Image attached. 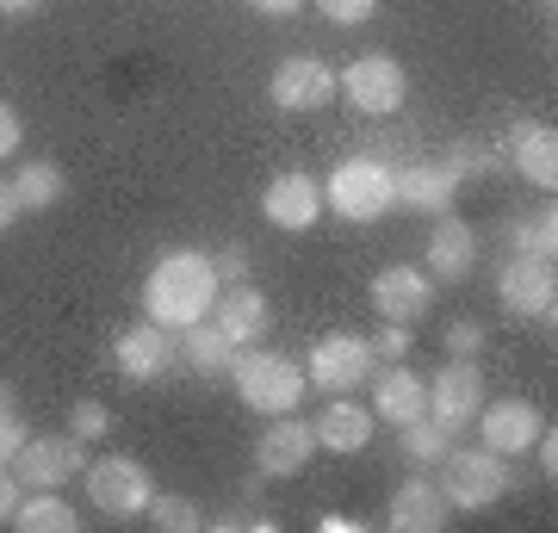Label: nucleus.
Wrapping results in <instances>:
<instances>
[{
  "label": "nucleus",
  "instance_id": "nucleus-3",
  "mask_svg": "<svg viewBox=\"0 0 558 533\" xmlns=\"http://www.w3.org/2000/svg\"><path fill=\"white\" fill-rule=\"evenodd\" d=\"M509 490H515V472L490 447H447L440 453V496H447V509H490Z\"/></svg>",
  "mask_w": 558,
  "mask_h": 533
},
{
  "label": "nucleus",
  "instance_id": "nucleus-17",
  "mask_svg": "<svg viewBox=\"0 0 558 533\" xmlns=\"http://www.w3.org/2000/svg\"><path fill=\"white\" fill-rule=\"evenodd\" d=\"M260 218L274 223V230H311L323 218V186L299 168H286L260 186Z\"/></svg>",
  "mask_w": 558,
  "mask_h": 533
},
{
  "label": "nucleus",
  "instance_id": "nucleus-9",
  "mask_svg": "<svg viewBox=\"0 0 558 533\" xmlns=\"http://www.w3.org/2000/svg\"><path fill=\"white\" fill-rule=\"evenodd\" d=\"M497 304L521 323H553L558 311V279H553V261H527V255H509L497 274Z\"/></svg>",
  "mask_w": 558,
  "mask_h": 533
},
{
  "label": "nucleus",
  "instance_id": "nucleus-13",
  "mask_svg": "<svg viewBox=\"0 0 558 533\" xmlns=\"http://www.w3.org/2000/svg\"><path fill=\"white\" fill-rule=\"evenodd\" d=\"M267 99L279 112H323L336 99V69L323 57H286L267 81Z\"/></svg>",
  "mask_w": 558,
  "mask_h": 533
},
{
  "label": "nucleus",
  "instance_id": "nucleus-19",
  "mask_svg": "<svg viewBox=\"0 0 558 533\" xmlns=\"http://www.w3.org/2000/svg\"><path fill=\"white\" fill-rule=\"evenodd\" d=\"M478 274V230L453 211L435 218V237H428V279L435 286H459V279Z\"/></svg>",
  "mask_w": 558,
  "mask_h": 533
},
{
  "label": "nucleus",
  "instance_id": "nucleus-35",
  "mask_svg": "<svg viewBox=\"0 0 558 533\" xmlns=\"http://www.w3.org/2000/svg\"><path fill=\"white\" fill-rule=\"evenodd\" d=\"M211 528L218 533H242V528H255V533H274L279 521L267 509H223V514H211Z\"/></svg>",
  "mask_w": 558,
  "mask_h": 533
},
{
  "label": "nucleus",
  "instance_id": "nucleus-32",
  "mask_svg": "<svg viewBox=\"0 0 558 533\" xmlns=\"http://www.w3.org/2000/svg\"><path fill=\"white\" fill-rule=\"evenodd\" d=\"M440 348H447V360H478L484 354V323L478 316H453L447 336H440Z\"/></svg>",
  "mask_w": 558,
  "mask_h": 533
},
{
  "label": "nucleus",
  "instance_id": "nucleus-7",
  "mask_svg": "<svg viewBox=\"0 0 558 533\" xmlns=\"http://www.w3.org/2000/svg\"><path fill=\"white\" fill-rule=\"evenodd\" d=\"M81 472H87V440H75L69 428L62 435H32L20 447V459H13V477L25 490H62Z\"/></svg>",
  "mask_w": 558,
  "mask_h": 533
},
{
  "label": "nucleus",
  "instance_id": "nucleus-18",
  "mask_svg": "<svg viewBox=\"0 0 558 533\" xmlns=\"http://www.w3.org/2000/svg\"><path fill=\"white\" fill-rule=\"evenodd\" d=\"M502 156L515 161V174L527 180V186H539V193H553L558 186V137H553V124L515 119L509 124V137H502Z\"/></svg>",
  "mask_w": 558,
  "mask_h": 533
},
{
  "label": "nucleus",
  "instance_id": "nucleus-6",
  "mask_svg": "<svg viewBox=\"0 0 558 533\" xmlns=\"http://www.w3.org/2000/svg\"><path fill=\"white\" fill-rule=\"evenodd\" d=\"M81 484H87V496H94V509H100L106 521H137V514L149 509V496H156L149 472H143L131 453H106L100 465L81 472Z\"/></svg>",
  "mask_w": 558,
  "mask_h": 533
},
{
  "label": "nucleus",
  "instance_id": "nucleus-34",
  "mask_svg": "<svg viewBox=\"0 0 558 533\" xmlns=\"http://www.w3.org/2000/svg\"><path fill=\"white\" fill-rule=\"evenodd\" d=\"M211 267H218V286H242L248 279V242H223L211 255Z\"/></svg>",
  "mask_w": 558,
  "mask_h": 533
},
{
  "label": "nucleus",
  "instance_id": "nucleus-22",
  "mask_svg": "<svg viewBox=\"0 0 558 533\" xmlns=\"http://www.w3.org/2000/svg\"><path fill=\"white\" fill-rule=\"evenodd\" d=\"M211 323H218L223 336L236 341V348H255L267 329H274V311H267V298L242 279V286H218V304H211Z\"/></svg>",
  "mask_w": 558,
  "mask_h": 533
},
{
  "label": "nucleus",
  "instance_id": "nucleus-44",
  "mask_svg": "<svg viewBox=\"0 0 558 533\" xmlns=\"http://www.w3.org/2000/svg\"><path fill=\"white\" fill-rule=\"evenodd\" d=\"M317 528H323V533H354V521H348V514H323Z\"/></svg>",
  "mask_w": 558,
  "mask_h": 533
},
{
  "label": "nucleus",
  "instance_id": "nucleus-23",
  "mask_svg": "<svg viewBox=\"0 0 558 533\" xmlns=\"http://www.w3.org/2000/svg\"><path fill=\"white\" fill-rule=\"evenodd\" d=\"M311 435L323 453H360V447H373V410H360L354 397H329L323 415L311 422Z\"/></svg>",
  "mask_w": 558,
  "mask_h": 533
},
{
  "label": "nucleus",
  "instance_id": "nucleus-41",
  "mask_svg": "<svg viewBox=\"0 0 558 533\" xmlns=\"http://www.w3.org/2000/svg\"><path fill=\"white\" fill-rule=\"evenodd\" d=\"M299 7H311V0H248V13H260V20H292Z\"/></svg>",
  "mask_w": 558,
  "mask_h": 533
},
{
  "label": "nucleus",
  "instance_id": "nucleus-24",
  "mask_svg": "<svg viewBox=\"0 0 558 533\" xmlns=\"http://www.w3.org/2000/svg\"><path fill=\"white\" fill-rule=\"evenodd\" d=\"M174 341H180V360H186V366H199V373H230V360L242 354V348H236L230 336H223L211 316L186 323V329H180Z\"/></svg>",
  "mask_w": 558,
  "mask_h": 533
},
{
  "label": "nucleus",
  "instance_id": "nucleus-33",
  "mask_svg": "<svg viewBox=\"0 0 558 533\" xmlns=\"http://www.w3.org/2000/svg\"><path fill=\"white\" fill-rule=\"evenodd\" d=\"M329 25H366L373 13H379V0H311Z\"/></svg>",
  "mask_w": 558,
  "mask_h": 533
},
{
  "label": "nucleus",
  "instance_id": "nucleus-46",
  "mask_svg": "<svg viewBox=\"0 0 558 533\" xmlns=\"http://www.w3.org/2000/svg\"><path fill=\"white\" fill-rule=\"evenodd\" d=\"M546 7H553V0H546Z\"/></svg>",
  "mask_w": 558,
  "mask_h": 533
},
{
  "label": "nucleus",
  "instance_id": "nucleus-15",
  "mask_svg": "<svg viewBox=\"0 0 558 533\" xmlns=\"http://www.w3.org/2000/svg\"><path fill=\"white\" fill-rule=\"evenodd\" d=\"M539 410L527 403V397H484V410H478V435H484V447L490 453H502V459H515V453H534V440H539Z\"/></svg>",
  "mask_w": 558,
  "mask_h": 533
},
{
  "label": "nucleus",
  "instance_id": "nucleus-26",
  "mask_svg": "<svg viewBox=\"0 0 558 533\" xmlns=\"http://www.w3.org/2000/svg\"><path fill=\"white\" fill-rule=\"evenodd\" d=\"M13 528H20V533H75L81 514L69 509L57 490H25L20 509H13Z\"/></svg>",
  "mask_w": 558,
  "mask_h": 533
},
{
  "label": "nucleus",
  "instance_id": "nucleus-2",
  "mask_svg": "<svg viewBox=\"0 0 558 533\" xmlns=\"http://www.w3.org/2000/svg\"><path fill=\"white\" fill-rule=\"evenodd\" d=\"M230 378H236V397L248 403L255 415H286V410H299L304 391H311V378H304L299 360H286L274 354V348H242L236 360H230Z\"/></svg>",
  "mask_w": 558,
  "mask_h": 533
},
{
  "label": "nucleus",
  "instance_id": "nucleus-12",
  "mask_svg": "<svg viewBox=\"0 0 558 533\" xmlns=\"http://www.w3.org/2000/svg\"><path fill=\"white\" fill-rule=\"evenodd\" d=\"M317 453V435H311V422L299 410L286 415H267V435L255 440V472L260 477H299Z\"/></svg>",
  "mask_w": 558,
  "mask_h": 533
},
{
  "label": "nucleus",
  "instance_id": "nucleus-14",
  "mask_svg": "<svg viewBox=\"0 0 558 533\" xmlns=\"http://www.w3.org/2000/svg\"><path fill=\"white\" fill-rule=\"evenodd\" d=\"M180 360V341H174V329H161V323H131L119 341H112V366H119L131 385H149V378H161L168 366Z\"/></svg>",
  "mask_w": 558,
  "mask_h": 533
},
{
  "label": "nucleus",
  "instance_id": "nucleus-20",
  "mask_svg": "<svg viewBox=\"0 0 558 533\" xmlns=\"http://www.w3.org/2000/svg\"><path fill=\"white\" fill-rule=\"evenodd\" d=\"M453 193H459V180L440 161H403V168H391V198H398L403 211H416V218L453 211Z\"/></svg>",
  "mask_w": 558,
  "mask_h": 533
},
{
  "label": "nucleus",
  "instance_id": "nucleus-11",
  "mask_svg": "<svg viewBox=\"0 0 558 533\" xmlns=\"http://www.w3.org/2000/svg\"><path fill=\"white\" fill-rule=\"evenodd\" d=\"M336 87L348 94V106H354V112L385 119V112H398V106H403L410 75L398 69V57H360V62H348V75H336Z\"/></svg>",
  "mask_w": 558,
  "mask_h": 533
},
{
  "label": "nucleus",
  "instance_id": "nucleus-8",
  "mask_svg": "<svg viewBox=\"0 0 558 533\" xmlns=\"http://www.w3.org/2000/svg\"><path fill=\"white\" fill-rule=\"evenodd\" d=\"M484 397H490V385H484L478 360H447V366L428 378V415H435L447 435H459V428H472V422H478Z\"/></svg>",
  "mask_w": 558,
  "mask_h": 533
},
{
  "label": "nucleus",
  "instance_id": "nucleus-31",
  "mask_svg": "<svg viewBox=\"0 0 558 533\" xmlns=\"http://www.w3.org/2000/svg\"><path fill=\"white\" fill-rule=\"evenodd\" d=\"M106 428H112V410H106L100 397H75L69 403V435L75 440H106Z\"/></svg>",
  "mask_w": 558,
  "mask_h": 533
},
{
  "label": "nucleus",
  "instance_id": "nucleus-37",
  "mask_svg": "<svg viewBox=\"0 0 558 533\" xmlns=\"http://www.w3.org/2000/svg\"><path fill=\"white\" fill-rule=\"evenodd\" d=\"M373 341V360H403L410 354V329L403 323H379V336H366Z\"/></svg>",
  "mask_w": 558,
  "mask_h": 533
},
{
  "label": "nucleus",
  "instance_id": "nucleus-42",
  "mask_svg": "<svg viewBox=\"0 0 558 533\" xmlns=\"http://www.w3.org/2000/svg\"><path fill=\"white\" fill-rule=\"evenodd\" d=\"M13 218H20V198H13V180H0V237L13 230Z\"/></svg>",
  "mask_w": 558,
  "mask_h": 533
},
{
  "label": "nucleus",
  "instance_id": "nucleus-43",
  "mask_svg": "<svg viewBox=\"0 0 558 533\" xmlns=\"http://www.w3.org/2000/svg\"><path fill=\"white\" fill-rule=\"evenodd\" d=\"M44 0H0V13H7V20H25V13H38Z\"/></svg>",
  "mask_w": 558,
  "mask_h": 533
},
{
  "label": "nucleus",
  "instance_id": "nucleus-38",
  "mask_svg": "<svg viewBox=\"0 0 558 533\" xmlns=\"http://www.w3.org/2000/svg\"><path fill=\"white\" fill-rule=\"evenodd\" d=\"M20 143H25V119L13 112V106H7V99H0V161L20 156Z\"/></svg>",
  "mask_w": 558,
  "mask_h": 533
},
{
  "label": "nucleus",
  "instance_id": "nucleus-1",
  "mask_svg": "<svg viewBox=\"0 0 558 533\" xmlns=\"http://www.w3.org/2000/svg\"><path fill=\"white\" fill-rule=\"evenodd\" d=\"M218 304V267L205 249H161L149 261V279H143V316L161 323V329H186V323H199L211 316Z\"/></svg>",
  "mask_w": 558,
  "mask_h": 533
},
{
  "label": "nucleus",
  "instance_id": "nucleus-36",
  "mask_svg": "<svg viewBox=\"0 0 558 533\" xmlns=\"http://www.w3.org/2000/svg\"><path fill=\"white\" fill-rule=\"evenodd\" d=\"M25 440H32V428L20 422V410H0V465H13Z\"/></svg>",
  "mask_w": 558,
  "mask_h": 533
},
{
  "label": "nucleus",
  "instance_id": "nucleus-29",
  "mask_svg": "<svg viewBox=\"0 0 558 533\" xmlns=\"http://www.w3.org/2000/svg\"><path fill=\"white\" fill-rule=\"evenodd\" d=\"M497 161H502V149H484V143H472V137H459V143H447V156H440V168L465 186V180H490L497 174Z\"/></svg>",
  "mask_w": 558,
  "mask_h": 533
},
{
  "label": "nucleus",
  "instance_id": "nucleus-5",
  "mask_svg": "<svg viewBox=\"0 0 558 533\" xmlns=\"http://www.w3.org/2000/svg\"><path fill=\"white\" fill-rule=\"evenodd\" d=\"M373 341L354 336V329H336V336H323L317 348H311V360H304V378L317 385L323 397H354L366 378H373Z\"/></svg>",
  "mask_w": 558,
  "mask_h": 533
},
{
  "label": "nucleus",
  "instance_id": "nucleus-10",
  "mask_svg": "<svg viewBox=\"0 0 558 533\" xmlns=\"http://www.w3.org/2000/svg\"><path fill=\"white\" fill-rule=\"evenodd\" d=\"M373 311L385 316V323H403V329H416L422 316L435 311V279H428V267H410V261H391V267H379L373 274Z\"/></svg>",
  "mask_w": 558,
  "mask_h": 533
},
{
  "label": "nucleus",
  "instance_id": "nucleus-30",
  "mask_svg": "<svg viewBox=\"0 0 558 533\" xmlns=\"http://www.w3.org/2000/svg\"><path fill=\"white\" fill-rule=\"evenodd\" d=\"M143 514H149V528H161V533H199L205 528L199 502H186V496H174V490H156Z\"/></svg>",
  "mask_w": 558,
  "mask_h": 533
},
{
  "label": "nucleus",
  "instance_id": "nucleus-25",
  "mask_svg": "<svg viewBox=\"0 0 558 533\" xmlns=\"http://www.w3.org/2000/svg\"><path fill=\"white\" fill-rule=\"evenodd\" d=\"M62 193H69V174H62L57 161H20V174H13L20 211H57Z\"/></svg>",
  "mask_w": 558,
  "mask_h": 533
},
{
  "label": "nucleus",
  "instance_id": "nucleus-45",
  "mask_svg": "<svg viewBox=\"0 0 558 533\" xmlns=\"http://www.w3.org/2000/svg\"><path fill=\"white\" fill-rule=\"evenodd\" d=\"M0 410H13V385H0Z\"/></svg>",
  "mask_w": 558,
  "mask_h": 533
},
{
  "label": "nucleus",
  "instance_id": "nucleus-39",
  "mask_svg": "<svg viewBox=\"0 0 558 533\" xmlns=\"http://www.w3.org/2000/svg\"><path fill=\"white\" fill-rule=\"evenodd\" d=\"M25 484L13 477V465H0V528H13V509H20Z\"/></svg>",
  "mask_w": 558,
  "mask_h": 533
},
{
  "label": "nucleus",
  "instance_id": "nucleus-40",
  "mask_svg": "<svg viewBox=\"0 0 558 533\" xmlns=\"http://www.w3.org/2000/svg\"><path fill=\"white\" fill-rule=\"evenodd\" d=\"M534 453H539V472H546V484H553V477H558V435H553V428H539Z\"/></svg>",
  "mask_w": 558,
  "mask_h": 533
},
{
  "label": "nucleus",
  "instance_id": "nucleus-4",
  "mask_svg": "<svg viewBox=\"0 0 558 533\" xmlns=\"http://www.w3.org/2000/svg\"><path fill=\"white\" fill-rule=\"evenodd\" d=\"M398 198H391V161L379 156H354L341 161L336 174L323 180V211H336L348 223H379Z\"/></svg>",
  "mask_w": 558,
  "mask_h": 533
},
{
  "label": "nucleus",
  "instance_id": "nucleus-21",
  "mask_svg": "<svg viewBox=\"0 0 558 533\" xmlns=\"http://www.w3.org/2000/svg\"><path fill=\"white\" fill-rule=\"evenodd\" d=\"M385 521L398 533H435V528H447V496H440V484L428 472H410L398 490H391Z\"/></svg>",
  "mask_w": 558,
  "mask_h": 533
},
{
  "label": "nucleus",
  "instance_id": "nucleus-27",
  "mask_svg": "<svg viewBox=\"0 0 558 533\" xmlns=\"http://www.w3.org/2000/svg\"><path fill=\"white\" fill-rule=\"evenodd\" d=\"M509 249H515V255H527V261H553L558 255V211H553V205L509 218Z\"/></svg>",
  "mask_w": 558,
  "mask_h": 533
},
{
  "label": "nucleus",
  "instance_id": "nucleus-16",
  "mask_svg": "<svg viewBox=\"0 0 558 533\" xmlns=\"http://www.w3.org/2000/svg\"><path fill=\"white\" fill-rule=\"evenodd\" d=\"M366 385H373V422H391V428H403V422L428 415V378H416L403 360H379Z\"/></svg>",
  "mask_w": 558,
  "mask_h": 533
},
{
  "label": "nucleus",
  "instance_id": "nucleus-28",
  "mask_svg": "<svg viewBox=\"0 0 558 533\" xmlns=\"http://www.w3.org/2000/svg\"><path fill=\"white\" fill-rule=\"evenodd\" d=\"M398 435H403V459H410L416 472H435V465H440V453L453 447V435L440 428L435 415H416V422H403Z\"/></svg>",
  "mask_w": 558,
  "mask_h": 533
}]
</instances>
